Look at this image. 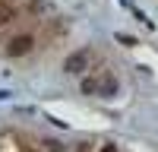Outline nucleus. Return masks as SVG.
Masks as SVG:
<instances>
[{
    "label": "nucleus",
    "mask_w": 158,
    "mask_h": 152,
    "mask_svg": "<svg viewBox=\"0 0 158 152\" xmlns=\"http://www.w3.org/2000/svg\"><path fill=\"white\" fill-rule=\"evenodd\" d=\"M29 44H32V38H16V41L10 44V54H19V51H25Z\"/></svg>",
    "instance_id": "1"
},
{
    "label": "nucleus",
    "mask_w": 158,
    "mask_h": 152,
    "mask_svg": "<svg viewBox=\"0 0 158 152\" xmlns=\"http://www.w3.org/2000/svg\"><path fill=\"white\" fill-rule=\"evenodd\" d=\"M82 63H85V54H79V57L67 60V70H82Z\"/></svg>",
    "instance_id": "2"
}]
</instances>
